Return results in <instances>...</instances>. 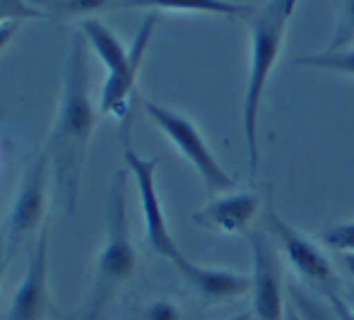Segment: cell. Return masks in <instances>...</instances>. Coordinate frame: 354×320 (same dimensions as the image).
<instances>
[{
	"label": "cell",
	"instance_id": "6da1fadb",
	"mask_svg": "<svg viewBox=\"0 0 354 320\" xmlns=\"http://www.w3.org/2000/svg\"><path fill=\"white\" fill-rule=\"evenodd\" d=\"M97 116L99 113L92 102V87H89L87 39L82 37V32H77L73 34L68 46L61 102H58L51 135L44 144L51 159L53 186L68 214L77 209L80 183H82L92 133L97 128Z\"/></svg>",
	"mask_w": 354,
	"mask_h": 320
},
{
	"label": "cell",
	"instance_id": "7a4b0ae2",
	"mask_svg": "<svg viewBox=\"0 0 354 320\" xmlns=\"http://www.w3.org/2000/svg\"><path fill=\"white\" fill-rule=\"evenodd\" d=\"M297 5L299 0H266L246 19L248 34H251V51H248L246 89H243L241 104V128L251 176H256L258 171V116H261L263 94H266L272 68L282 53L284 34H287L289 19Z\"/></svg>",
	"mask_w": 354,
	"mask_h": 320
},
{
	"label": "cell",
	"instance_id": "3957f363",
	"mask_svg": "<svg viewBox=\"0 0 354 320\" xmlns=\"http://www.w3.org/2000/svg\"><path fill=\"white\" fill-rule=\"evenodd\" d=\"M138 270V251L128 224V171H116L106 198V236L94 260V279L77 320H99Z\"/></svg>",
	"mask_w": 354,
	"mask_h": 320
},
{
	"label": "cell",
	"instance_id": "277c9868",
	"mask_svg": "<svg viewBox=\"0 0 354 320\" xmlns=\"http://www.w3.org/2000/svg\"><path fill=\"white\" fill-rule=\"evenodd\" d=\"M140 106L145 116L167 135V140L178 149V154L191 164L193 171L201 176L203 186L212 198H217L222 193H232L236 188V181L232 178V173L217 162L210 144L205 142L203 133L191 118H186L183 113L174 111L169 106H162L157 102H149V99H142Z\"/></svg>",
	"mask_w": 354,
	"mask_h": 320
},
{
	"label": "cell",
	"instance_id": "5b68a950",
	"mask_svg": "<svg viewBox=\"0 0 354 320\" xmlns=\"http://www.w3.org/2000/svg\"><path fill=\"white\" fill-rule=\"evenodd\" d=\"M123 162H126V171L133 176L138 188V200H140V212H142V227H145V241L157 253L159 258L174 263L181 256V248L174 241L171 229H169L167 214L162 207V198L157 191V157H142L136 152V147L128 140V130H123Z\"/></svg>",
	"mask_w": 354,
	"mask_h": 320
},
{
	"label": "cell",
	"instance_id": "8992f818",
	"mask_svg": "<svg viewBox=\"0 0 354 320\" xmlns=\"http://www.w3.org/2000/svg\"><path fill=\"white\" fill-rule=\"evenodd\" d=\"M48 173H51V159H48L46 149H41L24 169L15 200L10 205L8 219H5L3 232H0L5 236L8 258H12V253L22 246V241L29 234L41 232V227L46 224Z\"/></svg>",
	"mask_w": 354,
	"mask_h": 320
},
{
	"label": "cell",
	"instance_id": "52a82bcc",
	"mask_svg": "<svg viewBox=\"0 0 354 320\" xmlns=\"http://www.w3.org/2000/svg\"><path fill=\"white\" fill-rule=\"evenodd\" d=\"M58 316V306L53 301L51 284H48V222L41 227L29 253L27 267L10 299L5 320H46Z\"/></svg>",
	"mask_w": 354,
	"mask_h": 320
},
{
	"label": "cell",
	"instance_id": "ba28073f",
	"mask_svg": "<svg viewBox=\"0 0 354 320\" xmlns=\"http://www.w3.org/2000/svg\"><path fill=\"white\" fill-rule=\"evenodd\" d=\"M268 227H270L272 238L277 241L280 251L284 253V258L289 260V265H292L299 277L306 279L311 287H318L323 294L335 287L337 274L326 253L311 238L304 236L299 229H294L287 219H282L275 207L268 209Z\"/></svg>",
	"mask_w": 354,
	"mask_h": 320
},
{
	"label": "cell",
	"instance_id": "9c48e42d",
	"mask_svg": "<svg viewBox=\"0 0 354 320\" xmlns=\"http://www.w3.org/2000/svg\"><path fill=\"white\" fill-rule=\"evenodd\" d=\"M157 12H149L147 17L142 19V24L138 27V34L133 39L131 48H128V63L121 73L116 75H106L102 84V94H99V111L104 116H113L118 123H121L123 130H128V123H131V99L133 92H136V79L138 73L142 68L145 53L149 48V39L154 34V27H157Z\"/></svg>",
	"mask_w": 354,
	"mask_h": 320
},
{
	"label": "cell",
	"instance_id": "30bf717a",
	"mask_svg": "<svg viewBox=\"0 0 354 320\" xmlns=\"http://www.w3.org/2000/svg\"><path fill=\"white\" fill-rule=\"evenodd\" d=\"M174 267L205 301H232V299H241L253 292L251 274L232 272L224 267H205V265L193 263L183 253L174 260Z\"/></svg>",
	"mask_w": 354,
	"mask_h": 320
},
{
	"label": "cell",
	"instance_id": "8fae6325",
	"mask_svg": "<svg viewBox=\"0 0 354 320\" xmlns=\"http://www.w3.org/2000/svg\"><path fill=\"white\" fill-rule=\"evenodd\" d=\"M261 207V200L256 193H224L212 198L203 209L193 214V222L203 229H210L217 234H246L256 212Z\"/></svg>",
	"mask_w": 354,
	"mask_h": 320
},
{
	"label": "cell",
	"instance_id": "7c38bea8",
	"mask_svg": "<svg viewBox=\"0 0 354 320\" xmlns=\"http://www.w3.org/2000/svg\"><path fill=\"white\" fill-rule=\"evenodd\" d=\"M128 8H145L159 12V10H171V12H201V15H217L227 19H248L256 8L232 0H116L113 10Z\"/></svg>",
	"mask_w": 354,
	"mask_h": 320
},
{
	"label": "cell",
	"instance_id": "4fadbf2b",
	"mask_svg": "<svg viewBox=\"0 0 354 320\" xmlns=\"http://www.w3.org/2000/svg\"><path fill=\"white\" fill-rule=\"evenodd\" d=\"M80 32L87 39V44L92 46V51L97 53V58L106 68V75H116L126 68L128 63V48L121 44V39L102 22V19L87 17L80 24Z\"/></svg>",
	"mask_w": 354,
	"mask_h": 320
},
{
	"label": "cell",
	"instance_id": "5bb4252c",
	"mask_svg": "<svg viewBox=\"0 0 354 320\" xmlns=\"http://www.w3.org/2000/svg\"><path fill=\"white\" fill-rule=\"evenodd\" d=\"M287 303L299 313L301 320H337L326 297H313L301 284H287Z\"/></svg>",
	"mask_w": 354,
	"mask_h": 320
},
{
	"label": "cell",
	"instance_id": "9a60e30c",
	"mask_svg": "<svg viewBox=\"0 0 354 320\" xmlns=\"http://www.w3.org/2000/svg\"><path fill=\"white\" fill-rule=\"evenodd\" d=\"M297 65L354 77V48L347 46V48H335V51L326 48V51H321V53H308V56L297 58Z\"/></svg>",
	"mask_w": 354,
	"mask_h": 320
},
{
	"label": "cell",
	"instance_id": "2e32d148",
	"mask_svg": "<svg viewBox=\"0 0 354 320\" xmlns=\"http://www.w3.org/2000/svg\"><path fill=\"white\" fill-rule=\"evenodd\" d=\"M116 0H48L44 3L48 17L68 19V17H84L102 8H113Z\"/></svg>",
	"mask_w": 354,
	"mask_h": 320
},
{
	"label": "cell",
	"instance_id": "e0dca14e",
	"mask_svg": "<svg viewBox=\"0 0 354 320\" xmlns=\"http://www.w3.org/2000/svg\"><path fill=\"white\" fill-rule=\"evenodd\" d=\"M321 241L323 246L340 253V256H354V219L328 227L321 234Z\"/></svg>",
	"mask_w": 354,
	"mask_h": 320
},
{
	"label": "cell",
	"instance_id": "ac0fdd59",
	"mask_svg": "<svg viewBox=\"0 0 354 320\" xmlns=\"http://www.w3.org/2000/svg\"><path fill=\"white\" fill-rule=\"evenodd\" d=\"M10 19H51L46 15V10L34 8L27 0H0V24L10 22Z\"/></svg>",
	"mask_w": 354,
	"mask_h": 320
},
{
	"label": "cell",
	"instance_id": "d6986e66",
	"mask_svg": "<svg viewBox=\"0 0 354 320\" xmlns=\"http://www.w3.org/2000/svg\"><path fill=\"white\" fill-rule=\"evenodd\" d=\"M352 41H354V0H342L340 22H337L333 41L328 48H330V51H335V48H347V46H352Z\"/></svg>",
	"mask_w": 354,
	"mask_h": 320
},
{
	"label": "cell",
	"instance_id": "ffe728a7",
	"mask_svg": "<svg viewBox=\"0 0 354 320\" xmlns=\"http://www.w3.org/2000/svg\"><path fill=\"white\" fill-rule=\"evenodd\" d=\"M140 320H183V313L171 299H154L142 308Z\"/></svg>",
	"mask_w": 354,
	"mask_h": 320
},
{
	"label": "cell",
	"instance_id": "44dd1931",
	"mask_svg": "<svg viewBox=\"0 0 354 320\" xmlns=\"http://www.w3.org/2000/svg\"><path fill=\"white\" fill-rule=\"evenodd\" d=\"M323 297H326V301L330 303V308H333V313L337 316V320H354V306H350V303H347L340 294L326 292Z\"/></svg>",
	"mask_w": 354,
	"mask_h": 320
},
{
	"label": "cell",
	"instance_id": "7402d4cb",
	"mask_svg": "<svg viewBox=\"0 0 354 320\" xmlns=\"http://www.w3.org/2000/svg\"><path fill=\"white\" fill-rule=\"evenodd\" d=\"M19 29V22L17 19H10V22H3L0 24V51H3L5 46H8L10 41L15 39V34H17Z\"/></svg>",
	"mask_w": 354,
	"mask_h": 320
},
{
	"label": "cell",
	"instance_id": "603a6c76",
	"mask_svg": "<svg viewBox=\"0 0 354 320\" xmlns=\"http://www.w3.org/2000/svg\"><path fill=\"white\" fill-rule=\"evenodd\" d=\"M8 263H10V258H8V248H5V236L0 234V284H3V274H5Z\"/></svg>",
	"mask_w": 354,
	"mask_h": 320
},
{
	"label": "cell",
	"instance_id": "cb8c5ba5",
	"mask_svg": "<svg viewBox=\"0 0 354 320\" xmlns=\"http://www.w3.org/2000/svg\"><path fill=\"white\" fill-rule=\"evenodd\" d=\"M256 316H253V311H239V313H234V316H229V318H224V320H253Z\"/></svg>",
	"mask_w": 354,
	"mask_h": 320
},
{
	"label": "cell",
	"instance_id": "d4e9b609",
	"mask_svg": "<svg viewBox=\"0 0 354 320\" xmlns=\"http://www.w3.org/2000/svg\"><path fill=\"white\" fill-rule=\"evenodd\" d=\"M342 265L347 267V272L354 277V256H342Z\"/></svg>",
	"mask_w": 354,
	"mask_h": 320
},
{
	"label": "cell",
	"instance_id": "484cf974",
	"mask_svg": "<svg viewBox=\"0 0 354 320\" xmlns=\"http://www.w3.org/2000/svg\"><path fill=\"white\" fill-rule=\"evenodd\" d=\"M287 320H301V318H299V313L294 311V308L289 306V303H287Z\"/></svg>",
	"mask_w": 354,
	"mask_h": 320
},
{
	"label": "cell",
	"instance_id": "4316f807",
	"mask_svg": "<svg viewBox=\"0 0 354 320\" xmlns=\"http://www.w3.org/2000/svg\"><path fill=\"white\" fill-rule=\"evenodd\" d=\"M44 3H48V0H34V8H37V5H44Z\"/></svg>",
	"mask_w": 354,
	"mask_h": 320
},
{
	"label": "cell",
	"instance_id": "83f0119b",
	"mask_svg": "<svg viewBox=\"0 0 354 320\" xmlns=\"http://www.w3.org/2000/svg\"><path fill=\"white\" fill-rule=\"evenodd\" d=\"M284 320H287V318H284Z\"/></svg>",
	"mask_w": 354,
	"mask_h": 320
}]
</instances>
